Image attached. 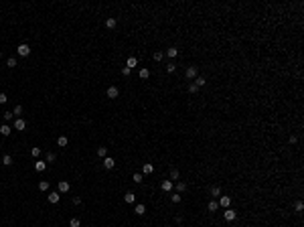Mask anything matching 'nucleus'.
<instances>
[{"mask_svg":"<svg viewBox=\"0 0 304 227\" xmlns=\"http://www.w3.org/2000/svg\"><path fill=\"white\" fill-rule=\"evenodd\" d=\"M166 71H168V73H174V71H176V65H174V63H168V65H166Z\"/></svg>","mask_w":304,"mask_h":227,"instance_id":"c9c22d12","label":"nucleus"},{"mask_svg":"<svg viewBox=\"0 0 304 227\" xmlns=\"http://www.w3.org/2000/svg\"><path fill=\"white\" fill-rule=\"evenodd\" d=\"M171 181H178V170H176V168H173V170H171Z\"/></svg>","mask_w":304,"mask_h":227,"instance_id":"2f4dec72","label":"nucleus"},{"mask_svg":"<svg viewBox=\"0 0 304 227\" xmlns=\"http://www.w3.org/2000/svg\"><path fill=\"white\" fill-rule=\"evenodd\" d=\"M205 83H207V79H205V77H197V79H195V85H199V87H203Z\"/></svg>","mask_w":304,"mask_h":227,"instance_id":"cd10ccee","label":"nucleus"},{"mask_svg":"<svg viewBox=\"0 0 304 227\" xmlns=\"http://www.w3.org/2000/svg\"><path fill=\"white\" fill-rule=\"evenodd\" d=\"M150 77V71L148 69H140V79H148Z\"/></svg>","mask_w":304,"mask_h":227,"instance_id":"bb28decb","label":"nucleus"},{"mask_svg":"<svg viewBox=\"0 0 304 227\" xmlns=\"http://www.w3.org/2000/svg\"><path fill=\"white\" fill-rule=\"evenodd\" d=\"M57 189H59V193H69V189H71V184L67 181H59V184H57Z\"/></svg>","mask_w":304,"mask_h":227,"instance_id":"20e7f679","label":"nucleus"},{"mask_svg":"<svg viewBox=\"0 0 304 227\" xmlns=\"http://www.w3.org/2000/svg\"><path fill=\"white\" fill-rule=\"evenodd\" d=\"M31 154H33V158H39V156H41V148H39V146H35V148L31 150Z\"/></svg>","mask_w":304,"mask_h":227,"instance_id":"c85d7f7f","label":"nucleus"},{"mask_svg":"<svg viewBox=\"0 0 304 227\" xmlns=\"http://www.w3.org/2000/svg\"><path fill=\"white\" fill-rule=\"evenodd\" d=\"M16 53H18L20 57H29V55H31V47L27 45V43H22V45L16 47Z\"/></svg>","mask_w":304,"mask_h":227,"instance_id":"f03ea898","label":"nucleus"},{"mask_svg":"<svg viewBox=\"0 0 304 227\" xmlns=\"http://www.w3.org/2000/svg\"><path fill=\"white\" fill-rule=\"evenodd\" d=\"M2 164H4V166H10V164H12V156H10V154H4V156H2Z\"/></svg>","mask_w":304,"mask_h":227,"instance_id":"a211bd4d","label":"nucleus"},{"mask_svg":"<svg viewBox=\"0 0 304 227\" xmlns=\"http://www.w3.org/2000/svg\"><path fill=\"white\" fill-rule=\"evenodd\" d=\"M223 217H225V221H235V219H237V213H235L233 209H225Z\"/></svg>","mask_w":304,"mask_h":227,"instance_id":"7ed1b4c3","label":"nucleus"},{"mask_svg":"<svg viewBox=\"0 0 304 227\" xmlns=\"http://www.w3.org/2000/svg\"><path fill=\"white\" fill-rule=\"evenodd\" d=\"M73 205H81V197H73Z\"/></svg>","mask_w":304,"mask_h":227,"instance_id":"79ce46f5","label":"nucleus"},{"mask_svg":"<svg viewBox=\"0 0 304 227\" xmlns=\"http://www.w3.org/2000/svg\"><path fill=\"white\" fill-rule=\"evenodd\" d=\"M55 158H57V156H55L53 152H47V158H45V162H55Z\"/></svg>","mask_w":304,"mask_h":227,"instance_id":"7c9ffc66","label":"nucleus"},{"mask_svg":"<svg viewBox=\"0 0 304 227\" xmlns=\"http://www.w3.org/2000/svg\"><path fill=\"white\" fill-rule=\"evenodd\" d=\"M142 179H144V177H142V173H136V175H132V181L136 182V184H140V182H142Z\"/></svg>","mask_w":304,"mask_h":227,"instance_id":"4be33fe9","label":"nucleus"},{"mask_svg":"<svg viewBox=\"0 0 304 227\" xmlns=\"http://www.w3.org/2000/svg\"><path fill=\"white\" fill-rule=\"evenodd\" d=\"M14 114H16V118H18V116L22 114V105H16V108L12 110V116H14Z\"/></svg>","mask_w":304,"mask_h":227,"instance_id":"72a5a7b5","label":"nucleus"},{"mask_svg":"<svg viewBox=\"0 0 304 227\" xmlns=\"http://www.w3.org/2000/svg\"><path fill=\"white\" fill-rule=\"evenodd\" d=\"M180 199H182V197H180L178 193H174L173 197H171V201H173V203H180Z\"/></svg>","mask_w":304,"mask_h":227,"instance_id":"f704fd0d","label":"nucleus"},{"mask_svg":"<svg viewBox=\"0 0 304 227\" xmlns=\"http://www.w3.org/2000/svg\"><path fill=\"white\" fill-rule=\"evenodd\" d=\"M24 128H27V122H24V120H20V118H16V120H14V130L22 132Z\"/></svg>","mask_w":304,"mask_h":227,"instance_id":"39448f33","label":"nucleus"},{"mask_svg":"<svg viewBox=\"0 0 304 227\" xmlns=\"http://www.w3.org/2000/svg\"><path fill=\"white\" fill-rule=\"evenodd\" d=\"M69 227H81V219H77V217H73V219L69 221Z\"/></svg>","mask_w":304,"mask_h":227,"instance_id":"5701e85b","label":"nucleus"},{"mask_svg":"<svg viewBox=\"0 0 304 227\" xmlns=\"http://www.w3.org/2000/svg\"><path fill=\"white\" fill-rule=\"evenodd\" d=\"M294 209L298 211V213H302V209H304V205H302V201H298L296 205H294Z\"/></svg>","mask_w":304,"mask_h":227,"instance_id":"e433bc0d","label":"nucleus"},{"mask_svg":"<svg viewBox=\"0 0 304 227\" xmlns=\"http://www.w3.org/2000/svg\"><path fill=\"white\" fill-rule=\"evenodd\" d=\"M166 55H168L171 59H174V57L178 55V49H176V47H168V51H166Z\"/></svg>","mask_w":304,"mask_h":227,"instance_id":"f3484780","label":"nucleus"},{"mask_svg":"<svg viewBox=\"0 0 304 227\" xmlns=\"http://www.w3.org/2000/svg\"><path fill=\"white\" fill-rule=\"evenodd\" d=\"M130 71H132V69H128V67H124V69H122V75H130Z\"/></svg>","mask_w":304,"mask_h":227,"instance_id":"37998d69","label":"nucleus"},{"mask_svg":"<svg viewBox=\"0 0 304 227\" xmlns=\"http://www.w3.org/2000/svg\"><path fill=\"white\" fill-rule=\"evenodd\" d=\"M45 168H47V162H45V160H37V162H35V170H37V173H43Z\"/></svg>","mask_w":304,"mask_h":227,"instance_id":"9d476101","label":"nucleus"},{"mask_svg":"<svg viewBox=\"0 0 304 227\" xmlns=\"http://www.w3.org/2000/svg\"><path fill=\"white\" fill-rule=\"evenodd\" d=\"M10 132H12V128H10L8 124H2V126H0V134H2V136H8Z\"/></svg>","mask_w":304,"mask_h":227,"instance_id":"ddd939ff","label":"nucleus"},{"mask_svg":"<svg viewBox=\"0 0 304 227\" xmlns=\"http://www.w3.org/2000/svg\"><path fill=\"white\" fill-rule=\"evenodd\" d=\"M154 173V166L150 164V162H144V166H142V175H152Z\"/></svg>","mask_w":304,"mask_h":227,"instance_id":"1a4fd4ad","label":"nucleus"},{"mask_svg":"<svg viewBox=\"0 0 304 227\" xmlns=\"http://www.w3.org/2000/svg\"><path fill=\"white\" fill-rule=\"evenodd\" d=\"M6 101H8V97H6V93H2V91H0V103H6Z\"/></svg>","mask_w":304,"mask_h":227,"instance_id":"a19ab883","label":"nucleus"},{"mask_svg":"<svg viewBox=\"0 0 304 227\" xmlns=\"http://www.w3.org/2000/svg\"><path fill=\"white\" fill-rule=\"evenodd\" d=\"M39 191H49V182H47V181H41V182H39Z\"/></svg>","mask_w":304,"mask_h":227,"instance_id":"473e14b6","label":"nucleus"},{"mask_svg":"<svg viewBox=\"0 0 304 227\" xmlns=\"http://www.w3.org/2000/svg\"><path fill=\"white\" fill-rule=\"evenodd\" d=\"M187 191V182H182V181H176V193L180 195V193H184Z\"/></svg>","mask_w":304,"mask_h":227,"instance_id":"4468645a","label":"nucleus"},{"mask_svg":"<svg viewBox=\"0 0 304 227\" xmlns=\"http://www.w3.org/2000/svg\"><path fill=\"white\" fill-rule=\"evenodd\" d=\"M136 65H138V59H136L134 55H132V57H128V61H126V67H128V69H132V67H136Z\"/></svg>","mask_w":304,"mask_h":227,"instance_id":"f8f14e48","label":"nucleus"},{"mask_svg":"<svg viewBox=\"0 0 304 227\" xmlns=\"http://www.w3.org/2000/svg\"><path fill=\"white\" fill-rule=\"evenodd\" d=\"M207 209H209L211 213H213V211H217V209H219V203H217V201H209V205H207Z\"/></svg>","mask_w":304,"mask_h":227,"instance_id":"6ab92c4d","label":"nucleus"},{"mask_svg":"<svg viewBox=\"0 0 304 227\" xmlns=\"http://www.w3.org/2000/svg\"><path fill=\"white\" fill-rule=\"evenodd\" d=\"M184 75H187V79H197V77H199V69H197V65H191V67H187Z\"/></svg>","mask_w":304,"mask_h":227,"instance_id":"f257e3e1","label":"nucleus"},{"mask_svg":"<svg viewBox=\"0 0 304 227\" xmlns=\"http://www.w3.org/2000/svg\"><path fill=\"white\" fill-rule=\"evenodd\" d=\"M106 27L108 29H116V18H108L106 20Z\"/></svg>","mask_w":304,"mask_h":227,"instance_id":"a878e982","label":"nucleus"},{"mask_svg":"<svg viewBox=\"0 0 304 227\" xmlns=\"http://www.w3.org/2000/svg\"><path fill=\"white\" fill-rule=\"evenodd\" d=\"M106 154H108V148H106V146H99V148H97V156H99V158H106Z\"/></svg>","mask_w":304,"mask_h":227,"instance_id":"aec40b11","label":"nucleus"},{"mask_svg":"<svg viewBox=\"0 0 304 227\" xmlns=\"http://www.w3.org/2000/svg\"><path fill=\"white\" fill-rule=\"evenodd\" d=\"M134 213H136V215H144V213H146V207H144V205H136Z\"/></svg>","mask_w":304,"mask_h":227,"instance_id":"412c9836","label":"nucleus"},{"mask_svg":"<svg viewBox=\"0 0 304 227\" xmlns=\"http://www.w3.org/2000/svg\"><path fill=\"white\" fill-rule=\"evenodd\" d=\"M57 144H59V146H63V148H65V146H67V144H69V140H67V138H65V136H59V140H57Z\"/></svg>","mask_w":304,"mask_h":227,"instance_id":"b1692460","label":"nucleus"},{"mask_svg":"<svg viewBox=\"0 0 304 227\" xmlns=\"http://www.w3.org/2000/svg\"><path fill=\"white\" fill-rule=\"evenodd\" d=\"M116 166V162H114V158H110V156H106L103 158V168H108V170H112Z\"/></svg>","mask_w":304,"mask_h":227,"instance_id":"6e6552de","label":"nucleus"},{"mask_svg":"<svg viewBox=\"0 0 304 227\" xmlns=\"http://www.w3.org/2000/svg\"><path fill=\"white\" fill-rule=\"evenodd\" d=\"M229 205H231V197L223 195V197L219 199V207H225V209H229Z\"/></svg>","mask_w":304,"mask_h":227,"instance_id":"0eeeda50","label":"nucleus"},{"mask_svg":"<svg viewBox=\"0 0 304 227\" xmlns=\"http://www.w3.org/2000/svg\"><path fill=\"white\" fill-rule=\"evenodd\" d=\"M154 61H162V51H156L154 53Z\"/></svg>","mask_w":304,"mask_h":227,"instance_id":"58836bf2","label":"nucleus"},{"mask_svg":"<svg viewBox=\"0 0 304 227\" xmlns=\"http://www.w3.org/2000/svg\"><path fill=\"white\" fill-rule=\"evenodd\" d=\"M118 95H120L118 87H114V85H112V87H108V97H112V99H114V97H118Z\"/></svg>","mask_w":304,"mask_h":227,"instance_id":"9b49d317","label":"nucleus"},{"mask_svg":"<svg viewBox=\"0 0 304 227\" xmlns=\"http://www.w3.org/2000/svg\"><path fill=\"white\" fill-rule=\"evenodd\" d=\"M12 118H14V116H12V112H4V120H6V122H8V120H12Z\"/></svg>","mask_w":304,"mask_h":227,"instance_id":"ea45409f","label":"nucleus"},{"mask_svg":"<svg viewBox=\"0 0 304 227\" xmlns=\"http://www.w3.org/2000/svg\"><path fill=\"white\" fill-rule=\"evenodd\" d=\"M160 186H162V191H164V193H168V191L173 189V181H162Z\"/></svg>","mask_w":304,"mask_h":227,"instance_id":"dca6fc26","label":"nucleus"},{"mask_svg":"<svg viewBox=\"0 0 304 227\" xmlns=\"http://www.w3.org/2000/svg\"><path fill=\"white\" fill-rule=\"evenodd\" d=\"M6 65H8L10 69H14V67H16V59H14V57H10V59L6 61Z\"/></svg>","mask_w":304,"mask_h":227,"instance_id":"c756f323","label":"nucleus"},{"mask_svg":"<svg viewBox=\"0 0 304 227\" xmlns=\"http://www.w3.org/2000/svg\"><path fill=\"white\" fill-rule=\"evenodd\" d=\"M211 197H221V189L219 186H211Z\"/></svg>","mask_w":304,"mask_h":227,"instance_id":"393cba45","label":"nucleus"},{"mask_svg":"<svg viewBox=\"0 0 304 227\" xmlns=\"http://www.w3.org/2000/svg\"><path fill=\"white\" fill-rule=\"evenodd\" d=\"M124 201H126V203H134V201H136V195H134L132 191H128V193L124 195Z\"/></svg>","mask_w":304,"mask_h":227,"instance_id":"2eb2a0df","label":"nucleus"},{"mask_svg":"<svg viewBox=\"0 0 304 227\" xmlns=\"http://www.w3.org/2000/svg\"><path fill=\"white\" fill-rule=\"evenodd\" d=\"M59 199H61V193H59V191H57V193H49V203H51V205H57Z\"/></svg>","mask_w":304,"mask_h":227,"instance_id":"423d86ee","label":"nucleus"},{"mask_svg":"<svg viewBox=\"0 0 304 227\" xmlns=\"http://www.w3.org/2000/svg\"><path fill=\"white\" fill-rule=\"evenodd\" d=\"M189 91H191V93H197V91H199V85L191 83V85H189Z\"/></svg>","mask_w":304,"mask_h":227,"instance_id":"4c0bfd02","label":"nucleus"}]
</instances>
